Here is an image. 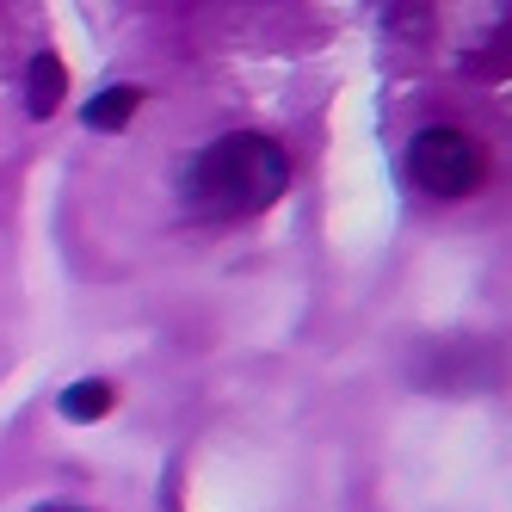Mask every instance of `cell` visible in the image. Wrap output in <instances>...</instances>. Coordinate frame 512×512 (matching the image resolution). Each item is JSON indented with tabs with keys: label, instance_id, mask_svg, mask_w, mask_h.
I'll list each match as a JSON object with an SVG mask.
<instances>
[{
	"label": "cell",
	"instance_id": "obj_1",
	"mask_svg": "<svg viewBox=\"0 0 512 512\" xmlns=\"http://www.w3.org/2000/svg\"><path fill=\"white\" fill-rule=\"evenodd\" d=\"M284 186H290V155L260 130H235L192 155L186 210L198 223H241V216L272 210L284 198Z\"/></svg>",
	"mask_w": 512,
	"mask_h": 512
},
{
	"label": "cell",
	"instance_id": "obj_2",
	"mask_svg": "<svg viewBox=\"0 0 512 512\" xmlns=\"http://www.w3.org/2000/svg\"><path fill=\"white\" fill-rule=\"evenodd\" d=\"M482 173H488L482 142H475L469 130H457V124H426L408 142V179L420 192H432V198H469L475 186H482Z\"/></svg>",
	"mask_w": 512,
	"mask_h": 512
},
{
	"label": "cell",
	"instance_id": "obj_3",
	"mask_svg": "<svg viewBox=\"0 0 512 512\" xmlns=\"http://www.w3.org/2000/svg\"><path fill=\"white\" fill-rule=\"evenodd\" d=\"M62 87H68L62 56L56 50H38V56H31V68H25V112L31 118H50L56 105H62Z\"/></svg>",
	"mask_w": 512,
	"mask_h": 512
},
{
	"label": "cell",
	"instance_id": "obj_4",
	"mask_svg": "<svg viewBox=\"0 0 512 512\" xmlns=\"http://www.w3.org/2000/svg\"><path fill=\"white\" fill-rule=\"evenodd\" d=\"M142 105V87H130V81H118V87H105V93H93V105H87V124L93 130H124L130 124V112Z\"/></svg>",
	"mask_w": 512,
	"mask_h": 512
},
{
	"label": "cell",
	"instance_id": "obj_5",
	"mask_svg": "<svg viewBox=\"0 0 512 512\" xmlns=\"http://www.w3.org/2000/svg\"><path fill=\"white\" fill-rule=\"evenodd\" d=\"M99 414H112V383H68L62 389V420H75V426H87V420H99Z\"/></svg>",
	"mask_w": 512,
	"mask_h": 512
},
{
	"label": "cell",
	"instance_id": "obj_6",
	"mask_svg": "<svg viewBox=\"0 0 512 512\" xmlns=\"http://www.w3.org/2000/svg\"><path fill=\"white\" fill-rule=\"evenodd\" d=\"M38 512H87V506H75V500H50V506H38Z\"/></svg>",
	"mask_w": 512,
	"mask_h": 512
}]
</instances>
